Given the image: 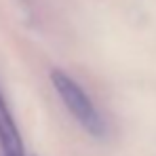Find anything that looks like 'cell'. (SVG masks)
Masks as SVG:
<instances>
[{
  "label": "cell",
  "instance_id": "obj_2",
  "mask_svg": "<svg viewBox=\"0 0 156 156\" xmlns=\"http://www.w3.org/2000/svg\"><path fill=\"white\" fill-rule=\"evenodd\" d=\"M0 150L2 156H26L21 133L17 129V122L2 91H0Z\"/></svg>",
  "mask_w": 156,
  "mask_h": 156
},
{
  "label": "cell",
  "instance_id": "obj_1",
  "mask_svg": "<svg viewBox=\"0 0 156 156\" xmlns=\"http://www.w3.org/2000/svg\"><path fill=\"white\" fill-rule=\"evenodd\" d=\"M51 82L55 87V91H57V95L61 97L63 105L76 118L78 125L87 133H91L93 137H101L105 133V122L101 118V114L97 112L95 104L91 101V97L82 91V87L74 78L63 74L61 70H53L51 72Z\"/></svg>",
  "mask_w": 156,
  "mask_h": 156
}]
</instances>
